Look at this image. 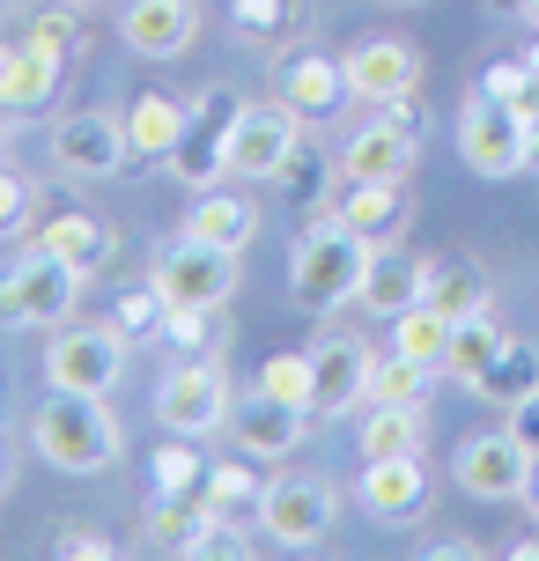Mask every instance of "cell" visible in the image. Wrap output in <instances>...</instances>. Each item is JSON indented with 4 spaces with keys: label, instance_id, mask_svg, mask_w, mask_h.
Segmentation results:
<instances>
[{
    "label": "cell",
    "instance_id": "6da1fadb",
    "mask_svg": "<svg viewBox=\"0 0 539 561\" xmlns=\"http://www.w3.org/2000/svg\"><path fill=\"white\" fill-rule=\"evenodd\" d=\"M30 444H37V458L59 466V473H104V466H118L126 436H118V421H112L104 399L53 392L37 407V421H30Z\"/></svg>",
    "mask_w": 539,
    "mask_h": 561
},
{
    "label": "cell",
    "instance_id": "7a4b0ae2",
    "mask_svg": "<svg viewBox=\"0 0 539 561\" xmlns=\"http://www.w3.org/2000/svg\"><path fill=\"white\" fill-rule=\"evenodd\" d=\"M363 266H369V244L341 215H325V222L296 244V259H288V288H296L303 310H341L347 296L363 288Z\"/></svg>",
    "mask_w": 539,
    "mask_h": 561
},
{
    "label": "cell",
    "instance_id": "3957f363",
    "mask_svg": "<svg viewBox=\"0 0 539 561\" xmlns=\"http://www.w3.org/2000/svg\"><path fill=\"white\" fill-rule=\"evenodd\" d=\"M82 266H67L59 252L30 244V259L0 280V325H37V333H59L74 304H82Z\"/></svg>",
    "mask_w": 539,
    "mask_h": 561
},
{
    "label": "cell",
    "instance_id": "277c9868",
    "mask_svg": "<svg viewBox=\"0 0 539 561\" xmlns=\"http://www.w3.org/2000/svg\"><path fill=\"white\" fill-rule=\"evenodd\" d=\"M118 377H126V340H118L112 325H59L53 347H45V385H53V392L112 399Z\"/></svg>",
    "mask_w": 539,
    "mask_h": 561
},
{
    "label": "cell",
    "instance_id": "5b68a950",
    "mask_svg": "<svg viewBox=\"0 0 539 561\" xmlns=\"http://www.w3.org/2000/svg\"><path fill=\"white\" fill-rule=\"evenodd\" d=\"M156 296L171 310H222L237 296V252L222 244H199V237H177L171 252L156 259Z\"/></svg>",
    "mask_w": 539,
    "mask_h": 561
},
{
    "label": "cell",
    "instance_id": "8992f818",
    "mask_svg": "<svg viewBox=\"0 0 539 561\" xmlns=\"http://www.w3.org/2000/svg\"><path fill=\"white\" fill-rule=\"evenodd\" d=\"M296 148H303V118L288 112L282 96H274V104H244L237 126H229V178H244V185L282 178Z\"/></svg>",
    "mask_w": 539,
    "mask_h": 561
},
{
    "label": "cell",
    "instance_id": "52a82bcc",
    "mask_svg": "<svg viewBox=\"0 0 539 561\" xmlns=\"http://www.w3.org/2000/svg\"><path fill=\"white\" fill-rule=\"evenodd\" d=\"M414 156H422V118H414V104H377V118L347 134L341 178H363V185H377V178H406Z\"/></svg>",
    "mask_w": 539,
    "mask_h": 561
},
{
    "label": "cell",
    "instance_id": "ba28073f",
    "mask_svg": "<svg viewBox=\"0 0 539 561\" xmlns=\"http://www.w3.org/2000/svg\"><path fill=\"white\" fill-rule=\"evenodd\" d=\"M333 517H341V495H333V480H266V495H259V533L274 539V547H318V539L333 533Z\"/></svg>",
    "mask_w": 539,
    "mask_h": 561
},
{
    "label": "cell",
    "instance_id": "9c48e42d",
    "mask_svg": "<svg viewBox=\"0 0 539 561\" xmlns=\"http://www.w3.org/2000/svg\"><path fill=\"white\" fill-rule=\"evenodd\" d=\"M458 156H466V170H481V178H517L525 170V118L503 96L473 89V104L458 112Z\"/></svg>",
    "mask_w": 539,
    "mask_h": 561
},
{
    "label": "cell",
    "instance_id": "30bf717a",
    "mask_svg": "<svg viewBox=\"0 0 539 561\" xmlns=\"http://www.w3.org/2000/svg\"><path fill=\"white\" fill-rule=\"evenodd\" d=\"M126 156H134V134H126V118L118 112H67L53 126V163L67 170V178H118L126 170Z\"/></svg>",
    "mask_w": 539,
    "mask_h": 561
},
{
    "label": "cell",
    "instance_id": "8fae6325",
    "mask_svg": "<svg viewBox=\"0 0 539 561\" xmlns=\"http://www.w3.org/2000/svg\"><path fill=\"white\" fill-rule=\"evenodd\" d=\"M156 421L171 428V436H215L229 421V385L215 363H177L163 385H156Z\"/></svg>",
    "mask_w": 539,
    "mask_h": 561
},
{
    "label": "cell",
    "instance_id": "7c38bea8",
    "mask_svg": "<svg viewBox=\"0 0 539 561\" xmlns=\"http://www.w3.org/2000/svg\"><path fill=\"white\" fill-rule=\"evenodd\" d=\"M369 377H377V355H369L355 333H333L311 347V421H341L369 399Z\"/></svg>",
    "mask_w": 539,
    "mask_h": 561
},
{
    "label": "cell",
    "instance_id": "4fadbf2b",
    "mask_svg": "<svg viewBox=\"0 0 539 561\" xmlns=\"http://www.w3.org/2000/svg\"><path fill=\"white\" fill-rule=\"evenodd\" d=\"M451 473L466 495H481V503H511L525 495V480H532V450L517 444L511 428H488V436H466L451 458Z\"/></svg>",
    "mask_w": 539,
    "mask_h": 561
},
{
    "label": "cell",
    "instance_id": "5bb4252c",
    "mask_svg": "<svg viewBox=\"0 0 539 561\" xmlns=\"http://www.w3.org/2000/svg\"><path fill=\"white\" fill-rule=\"evenodd\" d=\"M222 428H229V444L244 450V458H288V450L311 436V414L252 385L244 399H229V421H222Z\"/></svg>",
    "mask_w": 539,
    "mask_h": 561
},
{
    "label": "cell",
    "instance_id": "9a60e30c",
    "mask_svg": "<svg viewBox=\"0 0 539 561\" xmlns=\"http://www.w3.org/2000/svg\"><path fill=\"white\" fill-rule=\"evenodd\" d=\"M341 67H347V89H355L363 104H406L414 82H422V59H414L406 37H369V45H355Z\"/></svg>",
    "mask_w": 539,
    "mask_h": 561
},
{
    "label": "cell",
    "instance_id": "2e32d148",
    "mask_svg": "<svg viewBox=\"0 0 539 561\" xmlns=\"http://www.w3.org/2000/svg\"><path fill=\"white\" fill-rule=\"evenodd\" d=\"M363 510L377 525H414V517H428L422 450L414 458H363Z\"/></svg>",
    "mask_w": 539,
    "mask_h": 561
},
{
    "label": "cell",
    "instance_id": "e0dca14e",
    "mask_svg": "<svg viewBox=\"0 0 539 561\" xmlns=\"http://www.w3.org/2000/svg\"><path fill=\"white\" fill-rule=\"evenodd\" d=\"M274 89H282V104L303 118V126L333 118L347 96H355V89H347V67H341V59H325V53H296V59H282Z\"/></svg>",
    "mask_w": 539,
    "mask_h": 561
},
{
    "label": "cell",
    "instance_id": "ac0fdd59",
    "mask_svg": "<svg viewBox=\"0 0 539 561\" xmlns=\"http://www.w3.org/2000/svg\"><path fill=\"white\" fill-rule=\"evenodd\" d=\"M118 37L141 59H177L199 37V0H134L118 15Z\"/></svg>",
    "mask_w": 539,
    "mask_h": 561
},
{
    "label": "cell",
    "instance_id": "d6986e66",
    "mask_svg": "<svg viewBox=\"0 0 539 561\" xmlns=\"http://www.w3.org/2000/svg\"><path fill=\"white\" fill-rule=\"evenodd\" d=\"M363 244H399L406 237V215H414V199H406V178H377V185H363V178H347L341 207H333Z\"/></svg>",
    "mask_w": 539,
    "mask_h": 561
},
{
    "label": "cell",
    "instance_id": "ffe728a7",
    "mask_svg": "<svg viewBox=\"0 0 539 561\" xmlns=\"http://www.w3.org/2000/svg\"><path fill=\"white\" fill-rule=\"evenodd\" d=\"M428 296V266L414 252H399V244H369V266H363V288H355V304L377 310V318H399V310H414Z\"/></svg>",
    "mask_w": 539,
    "mask_h": 561
},
{
    "label": "cell",
    "instance_id": "44dd1931",
    "mask_svg": "<svg viewBox=\"0 0 539 561\" xmlns=\"http://www.w3.org/2000/svg\"><path fill=\"white\" fill-rule=\"evenodd\" d=\"M177 237H199V244H222V252H244L259 237V199L252 193H229L222 185H207V193H193V207H185V229Z\"/></svg>",
    "mask_w": 539,
    "mask_h": 561
},
{
    "label": "cell",
    "instance_id": "7402d4cb",
    "mask_svg": "<svg viewBox=\"0 0 539 561\" xmlns=\"http://www.w3.org/2000/svg\"><path fill=\"white\" fill-rule=\"evenodd\" d=\"M59 82H67V67L59 59H45L30 37H15V45H0V112L15 118H37L45 104L59 96Z\"/></svg>",
    "mask_w": 539,
    "mask_h": 561
},
{
    "label": "cell",
    "instance_id": "603a6c76",
    "mask_svg": "<svg viewBox=\"0 0 539 561\" xmlns=\"http://www.w3.org/2000/svg\"><path fill=\"white\" fill-rule=\"evenodd\" d=\"M215 510L199 503V495H156L141 517V533L148 547H163V554H207V539H215Z\"/></svg>",
    "mask_w": 539,
    "mask_h": 561
},
{
    "label": "cell",
    "instance_id": "cb8c5ba5",
    "mask_svg": "<svg viewBox=\"0 0 539 561\" xmlns=\"http://www.w3.org/2000/svg\"><path fill=\"white\" fill-rule=\"evenodd\" d=\"M30 244H45V252H59L67 266H82V274H96L104 259H112V229L96 222L89 207H59L53 222L30 229Z\"/></svg>",
    "mask_w": 539,
    "mask_h": 561
},
{
    "label": "cell",
    "instance_id": "d4e9b609",
    "mask_svg": "<svg viewBox=\"0 0 539 561\" xmlns=\"http://www.w3.org/2000/svg\"><path fill=\"white\" fill-rule=\"evenodd\" d=\"M185 126H193V112L185 104H171V96H134V112H126V134H134V156H148V163H171V148L185 140Z\"/></svg>",
    "mask_w": 539,
    "mask_h": 561
},
{
    "label": "cell",
    "instance_id": "484cf974",
    "mask_svg": "<svg viewBox=\"0 0 539 561\" xmlns=\"http://www.w3.org/2000/svg\"><path fill=\"white\" fill-rule=\"evenodd\" d=\"M503 340H511V333H503L488 310H473V318H458V325H451V355H444V369H451L458 385H481L488 363L503 355Z\"/></svg>",
    "mask_w": 539,
    "mask_h": 561
},
{
    "label": "cell",
    "instance_id": "4316f807",
    "mask_svg": "<svg viewBox=\"0 0 539 561\" xmlns=\"http://www.w3.org/2000/svg\"><path fill=\"white\" fill-rule=\"evenodd\" d=\"M436 377H444L436 363H414V355H399V347H392V355L377 363V377H369V399H377V407H428Z\"/></svg>",
    "mask_w": 539,
    "mask_h": 561
},
{
    "label": "cell",
    "instance_id": "83f0119b",
    "mask_svg": "<svg viewBox=\"0 0 539 561\" xmlns=\"http://www.w3.org/2000/svg\"><path fill=\"white\" fill-rule=\"evenodd\" d=\"M481 399H495V407H517V399L539 392V347H525V340H503V355L488 363V377L473 385Z\"/></svg>",
    "mask_w": 539,
    "mask_h": 561
},
{
    "label": "cell",
    "instance_id": "f1b7e54d",
    "mask_svg": "<svg viewBox=\"0 0 539 561\" xmlns=\"http://www.w3.org/2000/svg\"><path fill=\"white\" fill-rule=\"evenodd\" d=\"M451 325H458V318H444L436 304H414V310H399V318H392V347H399V355H414V363L444 369V355H451Z\"/></svg>",
    "mask_w": 539,
    "mask_h": 561
},
{
    "label": "cell",
    "instance_id": "f546056e",
    "mask_svg": "<svg viewBox=\"0 0 539 561\" xmlns=\"http://www.w3.org/2000/svg\"><path fill=\"white\" fill-rule=\"evenodd\" d=\"M422 450V407H377L363 421V458H414Z\"/></svg>",
    "mask_w": 539,
    "mask_h": 561
},
{
    "label": "cell",
    "instance_id": "4dcf8cb0",
    "mask_svg": "<svg viewBox=\"0 0 539 561\" xmlns=\"http://www.w3.org/2000/svg\"><path fill=\"white\" fill-rule=\"evenodd\" d=\"M259 495H266V480L252 466H237V458L207 466V480H199V503L215 510V517H259Z\"/></svg>",
    "mask_w": 539,
    "mask_h": 561
},
{
    "label": "cell",
    "instance_id": "1f68e13d",
    "mask_svg": "<svg viewBox=\"0 0 539 561\" xmlns=\"http://www.w3.org/2000/svg\"><path fill=\"white\" fill-rule=\"evenodd\" d=\"M422 304H436L444 318H473V310H488V274H481V266H466V259L428 266V296H422Z\"/></svg>",
    "mask_w": 539,
    "mask_h": 561
},
{
    "label": "cell",
    "instance_id": "d6a6232c",
    "mask_svg": "<svg viewBox=\"0 0 539 561\" xmlns=\"http://www.w3.org/2000/svg\"><path fill=\"white\" fill-rule=\"evenodd\" d=\"M163 318H171V304H163L156 280H148V288H134V296L112 304V333L126 340V347H141V340H163Z\"/></svg>",
    "mask_w": 539,
    "mask_h": 561
},
{
    "label": "cell",
    "instance_id": "836d02e7",
    "mask_svg": "<svg viewBox=\"0 0 539 561\" xmlns=\"http://www.w3.org/2000/svg\"><path fill=\"white\" fill-rule=\"evenodd\" d=\"M199 480H207V458L193 450V436H163V450H156V488L163 495H199Z\"/></svg>",
    "mask_w": 539,
    "mask_h": 561
},
{
    "label": "cell",
    "instance_id": "e575fe53",
    "mask_svg": "<svg viewBox=\"0 0 539 561\" xmlns=\"http://www.w3.org/2000/svg\"><path fill=\"white\" fill-rule=\"evenodd\" d=\"M163 340L185 347V363H215V347H222V318H215V310H171V318H163Z\"/></svg>",
    "mask_w": 539,
    "mask_h": 561
},
{
    "label": "cell",
    "instance_id": "d590c367",
    "mask_svg": "<svg viewBox=\"0 0 539 561\" xmlns=\"http://www.w3.org/2000/svg\"><path fill=\"white\" fill-rule=\"evenodd\" d=\"M259 392H274V399L311 414V355H274V363L259 369Z\"/></svg>",
    "mask_w": 539,
    "mask_h": 561
},
{
    "label": "cell",
    "instance_id": "8d00e7d4",
    "mask_svg": "<svg viewBox=\"0 0 539 561\" xmlns=\"http://www.w3.org/2000/svg\"><path fill=\"white\" fill-rule=\"evenodd\" d=\"M30 45H37L45 59H59V67H67V59H74V15H53V8H45V15L30 23Z\"/></svg>",
    "mask_w": 539,
    "mask_h": 561
},
{
    "label": "cell",
    "instance_id": "74e56055",
    "mask_svg": "<svg viewBox=\"0 0 539 561\" xmlns=\"http://www.w3.org/2000/svg\"><path fill=\"white\" fill-rule=\"evenodd\" d=\"M30 207H37V193H30V178H15V170H0V237H15V229L30 222Z\"/></svg>",
    "mask_w": 539,
    "mask_h": 561
},
{
    "label": "cell",
    "instance_id": "f35d334b",
    "mask_svg": "<svg viewBox=\"0 0 539 561\" xmlns=\"http://www.w3.org/2000/svg\"><path fill=\"white\" fill-rule=\"evenodd\" d=\"M237 112H244V104H237L229 89H199V104H193V126H207V134H229V126H237Z\"/></svg>",
    "mask_w": 539,
    "mask_h": 561
},
{
    "label": "cell",
    "instance_id": "ab89813d",
    "mask_svg": "<svg viewBox=\"0 0 539 561\" xmlns=\"http://www.w3.org/2000/svg\"><path fill=\"white\" fill-rule=\"evenodd\" d=\"M282 8L288 0H237V30H244V37H274V30H282Z\"/></svg>",
    "mask_w": 539,
    "mask_h": 561
},
{
    "label": "cell",
    "instance_id": "60d3db41",
    "mask_svg": "<svg viewBox=\"0 0 539 561\" xmlns=\"http://www.w3.org/2000/svg\"><path fill=\"white\" fill-rule=\"evenodd\" d=\"M59 554H67V561H112L118 547L104 533H67V539H59Z\"/></svg>",
    "mask_w": 539,
    "mask_h": 561
},
{
    "label": "cell",
    "instance_id": "b9f144b4",
    "mask_svg": "<svg viewBox=\"0 0 539 561\" xmlns=\"http://www.w3.org/2000/svg\"><path fill=\"white\" fill-rule=\"evenodd\" d=\"M511 436H517V444H525V450L539 458V392H532V399H517V407H511Z\"/></svg>",
    "mask_w": 539,
    "mask_h": 561
},
{
    "label": "cell",
    "instance_id": "7bdbcfd3",
    "mask_svg": "<svg viewBox=\"0 0 539 561\" xmlns=\"http://www.w3.org/2000/svg\"><path fill=\"white\" fill-rule=\"evenodd\" d=\"M525 170H532V178H539V118H532V126H525Z\"/></svg>",
    "mask_w": 539,
    "mask_h": 561
},
{
    "label": "cell",
    "instance_id": "ee69618b",
    "mask_svg": "<svg viewBox=\"0 0 539 561\" xmlns=\"http://www.w3.org/2000/svg\"><path fill=\"white\" fill-rule=\"evenodd\" d=\"M8 488H15V450L0 444V495H8Z\"/></svg>",
    "mask_w": 539,
    "mask_h": 561
},
{
    "label": "cell",
    "instance_id": "f6af8a7d",
    "mask_svg": "<svg viewBox=\"0 0 539 561\" xmlns=\"http://www.w3.org/2000/svg\"><path fill=\"white\" fill-rule=\"evenodd\" d=\"M511 561H539V533H525V539H517V547H511Z\"/></svg>",
    "mask_w": 539,
    "mask_h": 561
},
{
    "label": "cell",
    "instance_id": "bcb514c9",
    "mask_svg": "<svg viewBox=\"0 0 539 561\" xmlns=\"http://www.w3.org/2000/svg\"><path fill=\"white\" fill-rule=\"evenodd\" d=\"M525 510L539 517V458H532V480H525Z\"/></svg>",
    "mask_w": 539,
    "mask_h": 561
},
{
    "label": "cell",
    "instance_id": "7dc6e473",
    "mask_svg": "<svg viewBox=\"0 0 539 561\" xmlns=\"http://www.w3.org/2000/svg\"><path fill=\"white\" fill-rule=\"evenodd\" d=\"M525 67H532V75H539V45H532V53H525Z\"/></svg>",
    "mask_w": 539,
    "mask_h": 561
},
{
    "label": "cell",
    "instance_id": "c3c4849f",
    "mask_svg": "<svg viewBox=\"0 0 539 561\" xmlns=\"http://www.w3.org/2000/svg\"><path fill=\"white\" fill-rule=\"evenodd\" d=\"M525 15H532V23H539V0H525Z\"/></svg>",
    "mask_w": 539,
    "mask_h": 561
},
{
    "label": "cell",
    "instance_id": "681fc988",
    "mask_svg": "<svg viewBox=\"0 0 539 561\" xmlns=\"http://www.w3.org/2000/svg\"><path fill=\"white\" fill-rule=\"evenodd\" d=\"M392 8H422V0H392Z\"/></svg>",
    "mask_w": 539,
    "mask_h": 561
},
{
    "label": "cell",
    "instance_id": "f907efd6",
    "mask_svg": "<svg viewBox=\"0 0 539 561\" xmlns=\"http://www.w3.org/2000/svg\"><path fill=\"white\" fill-rule=\"evenodd\" d=\"M67 8H89V0H67Z\"/></svg>",
    "mask_w": 539,
    "mask_h": 561
},
{
    "label": "cell",
    "instance_id": "816d5d0a",
    "mask_svg": "<svg viewBox=\"0 0 539 561\" xmlns=\"http://www.w3.org/2000/svg\"><path fill=\"white\" fill-rule=\"evenodd\" d=\"M0 170H8V156H0Z\"/></svg>",
    "mask_w": 539,
    "mask_h": 561
}]
</instances>
